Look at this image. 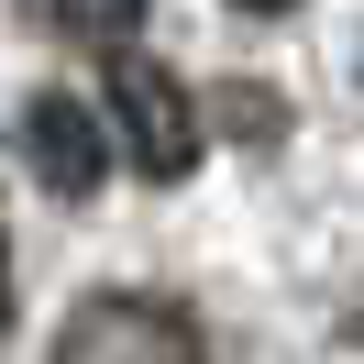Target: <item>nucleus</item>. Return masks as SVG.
<instances>
[{"mask_svg": "<svg viewBox=\"0 0 364 364\" xmlns=\"http://www.w3.org/2000/svg\"><path fill=\"white\" fill-rule=\"evenodd\" d=\"M55 364H210V353H199V320H188L177 298L111 287V298H77L67 309Z\"/></svg>", "mask_w": 364, "mask_h": 364, "instance_id": "1", "label": "nucleus"}, {"mask_svg": "<svg viewBox=\"0 0 364 364\" xmlns=\"http://www.w3.org/2000/svg\"><path fill=\"white\" fill-rule=\"evenodd\" d=\"M111 111H122V144H133V166H144L155 188H177L188 166H199V100H188L177 67L122 55V67H111Z\"/></svg>", "mask_w": 364, "mask_h": 364, "instance_id": "2", "label": "nucleus"}, {"mask_svg": "<svg viewBox=\"0 0 364 364\" xmlns=\"http://www.w3.org/2000/svg\"><path fill=\"white\" fill-rule=\"evenodd\" d=\"M23 144H33V177H45L55 199H89V188H100V122H89V100L45 89L23 111Z\"/></svg>", "mask_w": 364, "mask_h": 364, "instance_id": "3", "label": "nucleus"}, {"mask_svg": "<svg viewBox=\"0 0 364 364\" xmlns=\"http://www.w3.org/2000/svg\"><path fill=\"white\" fill-rule=\"evenodd\" d=\"M55 23H67V33H89V45H122V33L144 23V0H55Z\"/></svg>", "mask_w": 364, "mask_h": 364, "instance_id": "4", "label": "nucleus"}, {"mask_svg": "<svg viewBox=\"0 0 364 364\" xmlns=\"http://www.w3.org/2000/svg\"><path fill=\"white\" fill-rule=\"evenodd\" d=\"M232 11H287V0H232Z\"/></svg>", "mask_w": 364, "mask_h": 364, "instance_id": "5", "label": "nucleus"}, {"mask_svg": "<svg viewBox=\"0 0 364 364\" xmlns=\"http://www.w3.org/2000/svg\"><path fill=\"white\" fill-rule=\"evenodd\" d=\"M0 309H11V276H0Z\"/></svg>", "mask_w": 364, "mask_h": 364, "instance_id": "6", "label": "nucleus"}]
</instances>
